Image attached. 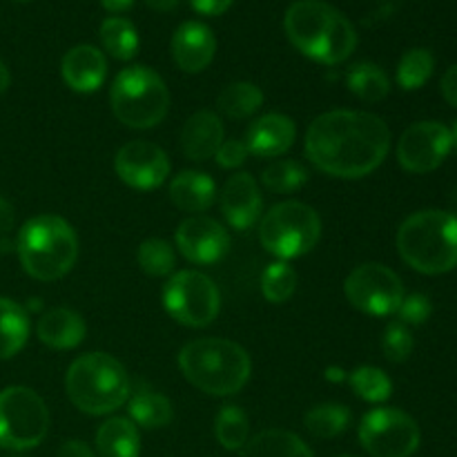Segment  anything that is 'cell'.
<instances>
[{"mask_svg":"<svg viewBox=\"0 0 457 457\" xmlns=\"http://www.w3.org/2000/svg\"><path fill=\"white\" fill-rule=\"evenodd\" d=\"M303 145L311 163L324 174L361 179L384 163L391 129L370 112L335 110L312 120Z\"/></svg>","mask_w":457,"mask_h":457,"instance_id":"1","label":"cell"},{"mask_svg":"<svg viewBox=\"0 0 457 457\" xmlns=\"http://www.w3.org/2000/svg\"><path fill=\"white\" fill-rule=\"evenodd\" d=\"M284 29L303 56L324 65L348 61L357 47L353 22L324 0H297L290 4Z\"/></svg>","mask_w":457,"mask_h":457,"instance_id":"2","label":"cell"},{"mask_svg":"<svg viewBox=\"0 0 457 457\" xmlns=\"http://www.w3.org/2000/svg\"><path fill=\"white\" fill-rule=\"evenodd\" d=\"M183 378L208 395H235L248 384L250 355L230 339L201 337L186 344L179 353Z\"/></svg>","mask_w":457,"mask_h":457,"instance_id":"3","label":"cell"},{"mask_svg":"<svg viewBox=\"0 0 457 457\" xmlns=\"http://www.w3.org/2000/svg\"><path fill=\"white\" fill-rule=\"evenodd\" d=\"M400 257L422 275L457 268V217L445 210H420L397 230Z\"/></svg>","mask_w":457,"mask_h":457,"instance_id":"4","label":"cell"},{"mask_svg":"<svg viewBox=\"0 0 457 457\" xmlns=\"http://www.w3.org/2000/svg\"><path fill=\"white\" fill-rule=\"evenodd\" d=\"M16 253L27 275L38 281H56L74 268L79 237L62 217L40 214L21 228Z\"/></svg>","mask_w":457,"mask_h":457,"instance_id":"5","label":"cell"},{"mask_svg":"<svg viewBox=\"0 0 457 457\" xmlns=\"http://www.w3.org/2000/svg\"><path fill=\"white\" fill-rule=\"evenodd\" d=\"M129 388L123 364L107 353L79 357L65 375L67 397L87 415L114 413L128 402Z\"/></svg>","mask_w":457,"mask_h":457,"instance_id":"6","label":"cell"},{"mask_svg":"<svg viewBox=\"0 0 457 457\" xmlns=\"http://www.w3.org/2000/svg\"><path fill=\"white\" fill-rule=\"evenodd\" d=\"M110 101L116 119L134 129L154 128L170 110L168 85L145 65H132L119 71L112 83Z\"/></svg>","mask_w":457,"mask_h":457,"instance_id":"7","label":"cell"},{"mask_svg":"<svg viewBox=\"0 0 457 457\" xmlns=\"http://www.w3.org/2000/svg\"><path fill=\"white\" fill-rule=\"evenodd\" d=\"M321 237V219L302 201L277 204L259 226V241L270 254L284 259L311 253Z\"/></svg>","mask_w":457,"mask_h":457,"instance_id":"8","label":"cell"},{"mask_svg":"<svg viewBox=\"0 0 457 457\" xmlns=\"http://www.w3.org/2000/svg\"><path fill=\"white\" fill-rule=\"evenodd\" d=\"M49 411L43 397L27 386L0 393V449H36L49 433Z\"/></svg>","mask_w":457,"mask_h":457,"instance_id":"9","label":"cell"},{"mask_svg":"<svg viewBox=\"0 0 457 457\" xmlns=\"http://www.w3.org/2000/svg\"><path fill=\"white\" fill-rule=\"evenodd\" d=\"M165 311L183 326L205 328L221 311V295L214 281L199 270H179L163 290Z\"/></svg>","mask_w":457,"mask_h":457,"instance_id":"10","label":"cell"},{"mask_svg":"<svg viewBox=\"0 0 457 457\" xmlns=\"http://www.w3.org/2000/svg\"><path fill=\"white\" fill-rule=\"evenodd\" d=\"M420 427L400 409L369 411L360 424V442L370 457H411L420 446Z\"/></svg>","mask_w":457,"mask_h":457,"instance_id":"11","label":"cell"},{"mask_svg":"<svg viewBox=\"0 0 457 457\" xmlns=\"http://www.w3.org/2000/svg\"><path fill=\"white\" fill-rule=\"evenodd\" d=\"M346 299L366 315L386 317L397 312L404 299V286L397 272L382 263H361L344 284Z\"/></svg>","mask_w":457,"mask_h":457,"instance_id":"12","label":"cell"},{"mask_svg":"<svg viewBox=\"0 0 457 457\" xmlns=\"http://www.w3.org/2000/svg\"><path fill=\"white\" fill-rule=\"evenodd\" d=\"M451 152V129L437 120H420L404 129L397 143V161L406 172L427 174L440 168Z\"/></svg>","mask_w":457,"mask_h":457,"instance_id":"13","label":"cell"},{"mask_svg":"<svg viewBox=\"0 0 457 457\" xmlns=\"http://www.w3.org/2000/svg\"><path fill=\"white\" fill-rule=\"evenodd\" d=\"M114 170L134 190H154L170 177V159L150 141H129L116 152Z\"/></svg>","mask_w":457,"mask_h":457,"instance_id":"14","label":"cell"},{"mask_svg":"<svg viewBox=\"0 0 457 457\" xmlns=\"http://www.w3.org/2000/svg\"><path fill=\"white\" fill-rule=\"evenodd\" d=\"M177 248L181 250L187 262L210 266L226 257L228 248H230V237L221 223L199 214V217L186 219L179 226Z\"/></svg>","mask_w":457,"mask_h":457,"instance_id":"15","label":"cell"},{"mask_svg":"<svg viewBox=\"0 0 457 457\" xmlns=\"http://www.w3.org/2000/svg\"><path fill=\"white\" fill-rule=\"evenodd\" d=\"M262 190L253 174L237 172L221 190V212L235 230H250L262 217Z\"/></svg>","mask_w":457,"mask_h":457,"instance_id":"16","label":"cell"},{"mask_svg":"<svg viewBox=\"0 0 457 457\" xmlns=\"http://www.w3.org/2000/svg\"><path fill=\"white\" fill-rule=\"evenodd\" d=\"M217 52V40L212 29L204 22L187 21L174 31L172 36V58L179 70L187 74H199L212 62Z\"/></svg>","mask_w":457,"mask_h":457,"instance_id":"17","label":"cell"},{"mask_svg":"<svg viewBox=\"0 0 457 457\" xmlns=\"http://www.w3.org/2000/svg\"><path fill=\"white\" fill-rule=\"evenodd\" d=\"M297 128L295 120L286 114H263L253 120L245 132V147L248 154L259 159H275L293 147Z\"/></svg>","mask_w":457,"mask_h":457,"instance_id":"18","label":"cell"},{"mask_svg":"<svg viewBox=\"0 0 457 457\" xmlns=\"http://www.w3.org/2000/svg\"><path fill=\"white\" fill-rule=\"evenodd\" d=\"M61 74L67 87H71L74 92H96L105 80L107 61L101 49L94 45H76L62 56Z\"/></svg>","mask_w":457,"mask_h":457,"instance_id":"19","label":"cell"},{"mask_svg":"<svg viewBox=\"0 0 457 457\" xmlns=\"http://www.w3.org/2000/svg\"><path fill=\"white\" fill-rule=\"evenodd\" d=\"M226 129L221 119L210 110H199L186 120L181 132V147L187 159L208 161L217 154L221 143L226 141Z\"/></svg>","mask_w":457,"mask_h":457,"instance_id":"20","label":"cell"},{"mask_svg":"<svg viewBox=\"0 0 457 457\" xmlns=\"http://www.w3.org/2000/svg\"><path fill=\"white\" fill-rule=\"evenodd\" d=\"M36 333L45 346L54 351H70L83 342L87 326L83 317L71 308H52L38 320Z\"/></svg>","mask_w":457,"mask_h":457,"instance_id":"21","label":"cell"},{"mask_svg":"<svg viewBox=\"0 0 457 457\" xmlns=\"http://www.w3.org/2000/svg\"><path fill=\"white\" fill-rule=\"evenodd\" d=\"M128 411L129 420H132L137 427L143 428H163L172 422L174 409L172 402L163 395V393L154 391L147 384H137L134 388H129L128 397Z\"/></svg>","mask_w":457,"mask_h":457,"instance_id":"22","label":"cell"},{"mask_svg":"<svg viewBox=\"0 0 457 457\" xmlns=\"http://www.w3.org/2000/svg\"><path fill=\"white\" fill-rule=\"evenodd\" d=\"M214 196L217 186L205 172L186 170L170 183V199L183 212H204L214 204Z\"/></svg>","mask_w":457,"mask_h":457,"instance_id":"23","label":"cell"},{"mask_svg":"<svg viewBox=\"0 0 457 457\" xmlns=\"http://www.w3.org/2000/svg\"><path fill=\"white\" fill-rule=\"evenodd\" d=\"M98 457H138L141 437L138 428L128 418H110L101 424L96 433Z\"/></svg>","mask_w":457,"mask_h":457,"instance_id":"24","label":"cell"},{"mask_svg":"<svg viewBox=\"0 0 457 457\" xmlns=\"http://www.w3.org/2000/svg\"><path fill=\"white\" fill-rule=\"evenodd\" d=\"M241 457H312V451L295 433L270 428L245 442Z\"/></svg>","mask_w":457,"mask_h":457,"instance_id":"25","label":"cell"},{"mask_svg":"<svg viewBox=\"0 0 457 457\" xmlns=\"http://www.w3.org/2000/svg\"><path fill=\"white\" fill-rule=\"evenodd\" d=\"M29 337V317L12 299L0 297V360L16 355Z\"/></svg>","mask_w":457,"mask_h":457,"instance_id":"26","label":"cell"},{"mask_svg":"<svg viewBox=\"0 0 457 457\" xmlns=\"http://www.w3.org/2000/svg\"><path fill=\"white\" fill-rule=\"evenodd\" d=\"M346 85L364 103H379L391 92V80L386 71L375 62H357L348 70Z\"/></svg>","mask_w":457,"mask_h":457,"instance_id":"27","label":"cell"},{"mask_svg":"<svg viewBox=\"0 0 457 457\" xmlns=\"http://www.w3.org/2000/svg\"><path fill=\"white\" fill-rule=\"evenodd\" d=\"M348 424H351V411H348V406L335 404V402L312 406L303 418V427L308 428V433L321 437V440L342 436Z\"/></svg>","mask_w":457,"mask_h":457,"instance_id":"28","label":"cell"},{"mask_svg":"<svg viewBox=\"0 0 457 457\" xmlns=\"http://www.w3.org/2000/svg\"><path fill=\"white\" fill-rule=\"evenodd\" d=\"M263 103V92L254 83L248 80H239V83H232L228 87H223V92L219 94L217 105L223 114H228L230 119H245V116H253L254 112L262 107Z\"/></svg>","mask_w":457,"mask_h":457,"instance_id":"29","label":"cell"},{"mask_svg":"<svg viewBox=\"0 0 457 457\" xmlns=\"http://www.w3.org/2000/svg\"><path fill=\"white\" fill-rule=\"evenodd\" d=\"M101 43L119 61H129L138 52V34L129 21L112 16L101 25Z\"/></svg>","mask_w":457,"mask_h":457,"instance_id":"30","label":"cell"},{"mask_svg":"<svg viewBox=\"0 0 457 457\" xmlns=\"http://www.w3.org/2000/svg\"><path fill=\"white\" fill-rule=\"evenodd\" d=\"M250 424L244 411L235 404H228L219 411L214 420V436L217 442L228 451H241L248 442Z\"/></svg>","mask_w":457,"mask_h":457,"instance_id":"31","label":"cell"},{"mask_svg":"<svg viewBox=\"0 0 457 457\" xmlns=\"http://www.w3.org/2000/svg\"><path fill=\"white\" fill-rule=\"evenodd\" d=\"M348 382H351L355 395L364 402H370V404H382L393 393L391 378L375 366H360L348 375Z\"/></svg>","mask_w":457,"mask_h":457,"instance_id":"32","label":"cell"},{"mask_svg":"<svg viewBox=\"0 0 457 457\" xmlns=\"http://www.w3.org/2000/svg\"><path fill=\"white\" fill-rule=\"evenodd\" d=\"M308 181V170L290 159L272 161L262 172V183L275 195H290Z\"/></svg>","mask_w":457,"mask_h":457,"instance_id":"33","label":"cell"},{"mask_svg":"<svg viewBox=\"0 0 457 457\" xmlns=\"http://www.w3.org/2000/svg\"><path fill=\"white\" fill-rule=\"evenodd\" d=\"M436 70V58L428 49L415 47L402 56L400 65H397V83L402 89H420Z\"/></svg>","mask_w":457,"mask_h":457,"instance_id":"34","label":"cell"},{"mask_svg":"<svg viewBox=\"0 0 457 457\" xmlns=\"http://www.w3.org/2000/svg\"><path fill=\"white\" fill-rule=\"evenodd\" d=\"M297 290V272L290 263L275 262L262 277V293L270 303H284Z\"/></svg>","mask_w":457,"mask_h":457,"instance_id":"35","label":"cell"},{"mask_svg":"<svg viewBox=\"0 0 457 457\" xmlns=\"http://www.w3.org/2000/svg\"><path fill=\"white\" fill-rule=\"evenodd\" d=\"M138 266L150 277H168L174 272L177 257L174 248L165 239H147L138 245Z\"/></svg>","mask_w":457,"mask_h":457,"instance_id":"36","label":"cell"},{"mask_svg":"<svg viewBox=\"0 0 457 457\" xmlns=\"http://www.w3.org/2000/svg\"><path fill=\"white\" fill-rule=\"evenodd\" d=\"M382 351L386 355V360L395 361V364H402V361L409 360L411 353H413V335H411V330L402 321H393L384 330Z\"/></svg>","mask_w":457,"mask_h":457,"instance_id":"37","label":"cell"},{"mask_svg":"<svg viewBox=\"0 0 457 457\" xmlns=\"http://www.w3.org/2000/svg\"><path fill=\"white\" fill-rule=\"evenodd\" d=\"M431 312H433L431 302H428L427 295H420V293L409 295V297L404 295L400 308H397V315H400L402 324H404V326L424 324V321L431 317Z\"/></svg>","mask_w":457,"mask_h":457,"instance_id":"38","label":"cell"},{"mask_svg":"<svg viewBox=\"0 0 457 457\" xmlns=\"http://www.w3.org/2000/svg\"><path fill=\"white\" fill-rule=\"evenodd\" d=\"M214 159H217V163L226 170L239 168V165H244L245 159H248V147H245L244 141L230 138V141L221 143V147L217 150Z\"/></svg>","mask_w":457,"mask_h":457,"instance_id":"39","label":"cell"},{"mask_svg":"<svg viewBox=\"0 0 457 457\" xmlns=\"http://www.w3.org/2000/svg\"><path fill=\"white\" fill-rule=\"evenodd\" d=\"M190 3L204 16H221L223 12H228L232 7L235 0H190Z\"/></svg>","mask_w":457,"mask_h":457,"instance_id":"40","label":"cell"},{"mask_svg":"<svg viewBox=\"0 0 457 457\" xmlns=\"http://www.w3.org/2000/svg\"><path fill=\"white\" fill-rule=\"evenodd\" d=\"M440 89L442 96L446 98V103L457 107V65L449 67V70L445 71V76H442L440 80Z\"/></svg>","mask_w":457,"mask_h":457,"instance_id":"41","label":"cell"},{"mask_svg":"<svg viewBox=\"0 0 457 457\" xmlns=\"http://www.w3.org/2000/svg\"><path fill=\"white\" fill-rule=\"evenodd\" d=\"M58 457H96V455L92 453V449H89L85 442L70 440L58 449Z\"/></svg>","mask_w":457,"mask_h":457,"instance_id":"42","label":"cell"},{"mask_svg":"<svg viewBox=\"0 0 457 457\" xmlns=\"http://www.w3.org/2000/svg\"><path fill=\"white\" fill-rule=\"evenodd\" d=\"M13 223H16V210H13V205L7 199L0 196V235H7L13 228Z\"/></svg>","mask_w":457,"mask_h":457,"instance_id":"43","label":"cell"},{"mask_svg":"<svg viewBox=\"0 0 457 457\" xmlns=\"http://www.w3.org/2000/svg\"><path fill=\"white\" fill-rule=\"evenodd\" d=\"M103 7L112 13H120V12H128L129 7L134 4V0H101Z\"/></svg>","mask_w":457,"mask_h":457,"instance_id":"44","label":"cell"},{"mask_svg":"<svg viewBox=\"0 0 457 457\" xmlns=\"http://www.w3.org/2000/svg\"><path fill=\"white\" fill-rule=\"evenodd\" d=\"M154 12H172L179 7V0H143Z\"/></svg>","mask_w":457,"mask_h":457,"instance_id":"45","label":"cell"},{"mask_svg":"<svg viewBox=\"0 0 457 457\" xmlns=\"http://www.w3.org/2000/svg\"><path fill=\"white\" fill-rule=\"evenodd\" d=\"M9 83H12V76H9V70L4 62H0V94L7 92Z\"/></svg>","mask_w":457,"mask_h":457,"instance_id":"46","label":"cell"},{"mask_svg":"<svg viewBox=\"0 0 457 457\" xmlns=\"http://www.w3.org/2000/svg\"><path fill=\"white\" fill-rule=\"evenodd\" d=\"M449 129H451V150L457 152V120L453 123V128Z\"/></svg>","mask_w":457,"mask_h":457,"instance_id":"47","label":"cell"},{"mask_svg":"<svg viewBox=\"0 0 457 457\" xmlns=\"http://www.w3.org/2000/svg\"><path fill=\"white\" fill-rule=\"evenodd\" d=\"M328 379H344V370L342 369H330L328 370Z\"/></svg>","mask_w":457,"mask_h":457,"instance_id":"48","label":"cell"},{"mask_svg":"<svg viewBox=\"0 0 457 457\" xmlns=\"http://www.w3.org/2000/svg\"><path fill=\"white\" fill-rule=\"evenodd\" d=\"M335 457H355V455H335Z\"/></svg>","mask_w":457,"mask_h":457,"instance_id":"49","label":"cell"}]
</instances>
